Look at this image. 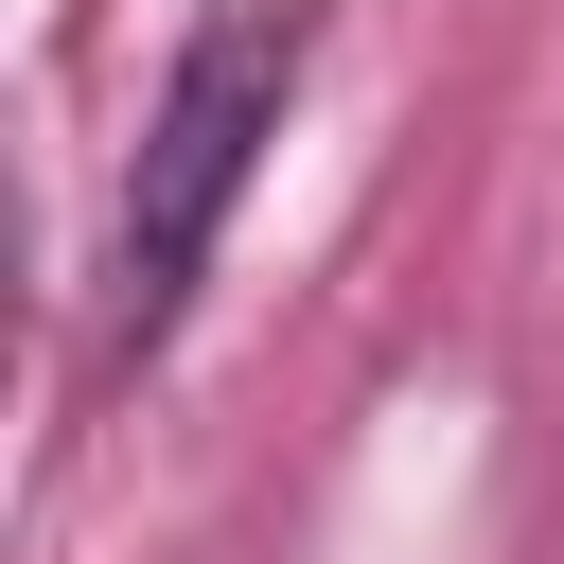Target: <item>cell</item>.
<instances>
[{
    "instance_id": "6da1fadb",
    "label": "cell",
    "mask_w": 564,
    "mask_h": 564,
    "mask_svg": "<svg viewBox=\"0 0 564 564\" xmlns=\"http://www.w3.org/2000/svg\"><path fill=\"white\" fill-rule=\"evenodd\" d=\"M300 70H317V0H212L176 35L159 106H141V159H123V212H106V282H88V370L106 388H141L176 352V317L212 282V247H229L282 106H300Z\"/></svg>"
}]
</instances>
